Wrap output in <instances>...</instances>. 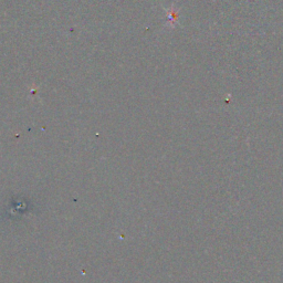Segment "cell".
I'll use <instances>...</instances> for the list:
<instances>
[{
    "mask_svg": "<svg viewBox=\"0 0 283 283\" xmlns=\"http://www.w3.org/2000/svg\"><path fill=\"white\" fill-rule=\"evenodd\" d=\"M167 19L168 24L171 27H174L177 22H178V11H177L174 7H171L170 10L167 11Z\"/></svg>",
    "mask_w": 283,
    "mask_h": 283,
    "instance_id": "6da1fadb",
    "label": "cell"
}]
</instances>
